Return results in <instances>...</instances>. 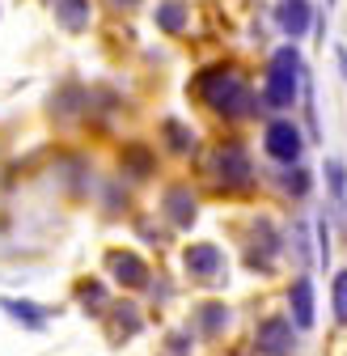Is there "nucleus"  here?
Wrapping results in <instances>:
<instances>
[{"mask_svg": "<svg viewBox=\"0 0 347 356\" xmlns=\"http://www.w3.org/2000/svg\"><path fill=\"white\" fill-rule=\"evenodd\" d=\"M195 89H199V98L225 119H250L258 111V94L246 85V76L237 68H208L195 81Z\"/></svg>", "mask_w": 347, "mask_h": 356, "instance_id": "nucleus-1", "label": "nucleus"}, {"mask_svg": "<svg viewBox=\"0 0 347 356\" xmlns=\"http://www.w3.org/2000/svg\"><path fill=\"white\" fill-rule=\"evenodd\" d=\"M301 76H305V64H301V51L292 47H280L271 56V68H267V81H263V102L267 111H288L296 102V89H301Z\"/></svg>", "mask_w": 347, "mask_h": 356, "instance_id": "nucleus-2", "label": "nucleus"}, {"mask_svg": "<svg viewBox=\"0 0 347 356\" xmlns=\"http://www.w3.org/2000/svg\"><path fill=\"white\" fill-rule=\"evenodd\" d=\"M212 178H216L225 191H246V187L254 183V161H250L246 145L229 140V145L216 149V157H212Z\"/></svg>", "mask_w": 347, "mask_h": 356, "instance_id": "nucleus-3", "label": "nucleus"}, {"mask_svg": "<svg viewBox=\"0 0 347 356\" xmlns=\"http://www.w3.org/2000/svg\"><path fill=\"white\" fill-rule=\"evenodd\" d=\"M183 272L191 284H221L225 280V250L216 242H191L183 250Z\"/></svg>", "mask_w": 347, "mask_h": 356, "instance_id": "nucleus-4", "label": "nucleus"}, {"mask_svg": "<svg viewBox=\"0 0 347 356\" xmlns=\"http://www.w3.org/2000/svg\"><path fill=\"white\" fill-rule=\"evenodd\" d=\"M263 149L271 161L280 165H301V153H305V136L292 119H271L267 131H263Z\"/></svg>", "mask_w": 347, "mask_h": 356, "instance_id": "nucleus-5", "label": "nucleus"}, {"mask_svg": "<svg viewBox=\"0 0 347 356\" xmlns=\"http://www.w3.org/2000/svg\"><path fill=\"white\" fill-rule=\"evenodd\" d=\"M254 352L258 356H292L296 352V327L284 314H271L254 327Z\"/></svg>", "mask_w": 347, "mask_h": 356, "instance_id": "nucleus-6", "label": "nucleus"}, {"mask_svg": "<svg viewBox=\"0 0 347 356\" xmlns=\"http://www.w3.org/2000/svg\"><path fill=\"white\" fill-rule=\"evenodd\" d=\"M106 272H110L115 284H123L127 293H136V289H144V284L153 280L149 263H144L136 250H110V254H106Z\"/></svg>", "mask_w": 347, "mask_h": 356, "instance_id": "nucleus-7", "label": "nucleus"}, {"mask_svg": "<svg viewBox=\"0 0 347 356\" xmlns=\"http://www.w3.org/2000/svg\"><path fill=\"white\" fill-rule=\"evenodd\" d=\"M288 318L296 331H314V280L296 276L288 289Z\"/></svg>", "mask_w": 347, "mask_h": 356, "instance_id": "nucleus-8", "label": "nucleus"}, {"mask_svg": "<svg viewBox=\"0 0 347 356\" xmlns=\"http://www.w3.org/2000/svg\"><path fill=\"white\" fill-rule=\"evenodd\" d=\"M191 323H195V331H199L203 339H221V335L229 331L233 314H229V305H225V301H199V305H195V314H191Z\"/></svg>", "mask_w": 347, "mask_h": 356, "instance_id": "nucleus-9", "label": "nucleus"}, {"mask_svg": "<svg viewBox=\"0 0 347 356\" xmlns=\"http://www.w3.org/2000/svg\"><path fill=\"white\" fill-rule=\"evenodd\" d=\"M161 208H165V216H169L174 229H191L195 216H199V204H195V195L187 187H169L165 200H161Z\"/></svg>", "mask_w": 347, "mask_h": 356, "instance_id": "nucleus-10", "label": "nucleus"}, {"mask_svg": "<svg viewBox=\"0 0 347 356\" xmlns=\"http://www.w3.org/2000/svg\"><path fill=\"white\" fill-rule=\"evenodd\" d=\"M0 309L13 318V323H22V331H47V323H51V309L47 305H34V301H17V297H5L0 301Z\"/></svg>", "mask_w": 347, "mask_h": 356, "instance_id": "nucleus-11", "label": "nucleus"}, {"mask_svg": "<svg viewBox=\"0 0 347 356\" xmlns=\"http://www.w3.org/2000/svg\"><path fill=\"white\" fill-rule=\"evenodd\" d=\"M276 22H280V30H284L288 38H301V34L310 30V22H314L310 0H284L280 13H276Z\"/></svg>", "mask_w": 347, "mask_h": 356, "instance_id": "nucleus-12", "label": "nucleus"}, {"mask_svg": "<svg viewBox=\"0 0 347 356\" xmlns=\"http://www.w3.org/2000/svg\"><path fill=\"white\" fill-rule=\"evenodd\" d=\"M258 234H254V246H250V267H263V272H271V259L280 254V238H276V229H271V220H263V225H254Z\"/></svg>", "mask_w": 347, "mask_h": 356, "instance_id": "nucleus-13", "label": "nucleus"}, {"mask_svg": "<svg viewBox=\"0 0 347 356\" xmlns=\"http://www.w3.org/2000/svg\"><path fill=\"white\" fill-rule=\"evenodd\" d=\"M90 13H94L90 0H56V22H60L64 30H72V34L90 26Z\"/></svg>", "mask_w": 347, "mask_h": 356, "instance_id": "nucleus-14", "label": "nucleus"}, {"mask_svg": "<svg viewBox=\"0 0 347 356\" xmlns=\"http://www.w3.org/2000/svg\"><path fill=\"white\" fill-rule=\"evenodd\" d=\"M187 5H183V0H161V5H157V13H153V22L165 30V34H178V30H187Z\"/></svg>", "mask_w": 347, "mask_h": 356, "instance_id": "nucleus-15", "label": "nucleus"}, {"mask_svg": "<svg viewBox=\"0 0 347 356\" xmlns=\"http://www.w3.org/2000/svg\"><path fill=\"white\" fill-rule=\"evenodd\" d=\"M110 323H115V335H123V339H132V335H140V309L132 305V301H119L115 309H110Z\"/></svg>", "mask_w": 347, "mask_h": 356, "instance_id": "nucleus-16", "label": "nucleus"}, {"mask_svg": "<svg viewBox=\"0 0 347 356\" xmlns=\"http://www.w3.org/2000/svg\"><path fill=\"white\" fill-rule=\"evenodd\" d=\"M76 297H81V305L90 309V314H102V309H106V284L102 280H81Z\"/></svg>", "mask_w": 347, "mask_h": 356, "instance_id": "nucleus-17", "label": "nucleus"}, {"mask_svg": "<svg viewBox=\"0 0 347 356\" xmlns=\"http://www.w3.org/2000/svg\"><path fill=\"white\" fill-rule=\"evenodd\" d=\"M161 131H165V140H169V149H174V153H191V149H195V136H191L183 123H174V119H169Z\"/></svg>", "mask_w": 347, "mask_h": 356, "instance_id": "nucleus-18", "label": "nucleus"}, {"mask_svg": "<svg viewBox=\"0 0 347 356\" xmlns=\"http://www.w3.org/2000/svg\"><path fill=\"white\" fill-rule=\"evenodd\" d=\"M330 309H335V318L347 327V272H339L335 284H330Z\"/></svg>", "mask_w": 347, "mask_h": 356, "instance_id": "nucleus-19", "label": "nucleus"}, {"mask_svg": "<svg viewBox=\"0 0 347 356\" xmlns=\"http://www.w3.org/2000/svg\"><path fill=\"white\" fill-rule=\"evenodd\" d=\"M284 191H292L296 200L310 191V170H301V165H288V174H284Z\"/></svg>", "mask_w": 347, "mask_h": 356, "instance_id": "nucleus-20", "label": "nucleus"}, {"mask_svg": "<svg viewBox=\"0 0 347 356\" xmlns=\"http://www.w3.org/2000/svg\"><path fill=\"white\" fill-rule=\"evenodd\" d=\"M326 183H330L335 200H347V170H343V161H326Z\"/></svg>", "mask_w": 347, "mask_h": 356, "instance_id": "nucleus-21", "label": "nucleus"}, {"mask_svg": "<svg viewBox=\"0 0 347 356\" xmlns=\"http://www.w3.org/2000/svg\"><path fill=\"white\" fill-rule=\"evenodd\" d=\"M127 161H132V170H136V178H144L153 165H149V153L144 149H127Z\"/></svg>", "mask_w": 347, "mask_h": 356, "instance_id": "nucleus-22", "label": "nucleus"}, {"mask_svg": "<svg viewBox=\"0 0 347 356\" xmlns=\"http://www.w3.org/2000/svg\"><path fill=\"white\" fill-rule=\"evenodd\" d=\"M191 343H195V339H191V331H187V335H169V352H174V356H187V352H191Z\"/></svg>", "mask_w": 347, "mask_h": 356, "instance_id": "nucleus-23", "label": "nucleus"}, {"mask_svg": "<svg viewBox=\"0 0 347 356\" xmlns=\"http://www.w3.org/2000/svg\"><path fill=\"white\" fill-rule=\"evenodd\" d=\"M318 254H322V263H330V234H326V220H318Z\"/></svg>", "mask_w": 347, "mask_h": 356, "instance_id": "nucleus-24", "label": "nucleus"}, {"mask_svg": "<svg viewBox=\"0 0 347 356\" xmlns=\"http://www.w3.org/2000/svg\"><path fill=\"white\" fill-rule=\"evenodd\" d=\"M110 5H115V9H136L140 0H110Z\"/></svg>", "mask_w": 347, "mask_h": 356, "instance_id": "nucleus-25", "label": "nucleus"}, {"mask_svg": "<svg viewBox=\"0 0 347 356\" xmlns=\"http://www.w3.org/2000/svg\"><path fill=\"white\" fill-rule=\"evenodd\" d=\"M326 5H335V0H326Z\"/></svg>", "mask_w": 347, "mask_h": 356, "instance_id": "nucleus-26", "label": "nucleus"}]
</instances>
